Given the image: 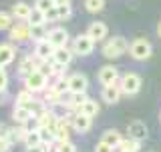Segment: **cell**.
I'll return each instance as SVG.
<instances>
[{
  "label": "cell",
  "instance_id": "obj_1",
  "mask_svg": "<svg viewBox=\"0 0 161 152\" xmlns=\"http://www.w3.org/2000/svg\"><path fill=\"white\" fill-rule=\"evenodd\" d=\"M125 52H129V42H127L125 36H111V38L105 40V44L101 46V54L109 60L123 56Z\"/></svg>",
  "mask_w": 161,
  "mask_h": 152
},
{
  "label": "cell",
  "instance_id": "obj_2",
  "mask_svg": "<svg viewBox=\"0 0 161 152\" xmlns=\"http://www.w3.org/2000/svg\"><path fill=\"white\" fill-rule=\"evenodd\" d=\"M153 54V46L147 38H135L133 42H129V56L137 62H145Z\"/></svg>",
  "mask_w": 161,
  "mask_h": 152
},
{
  "label": "cell",
  "instance_id": "obj_3",
  "mask_svg": "<svg viewBox=\"0 0 161 152\" xmlns=\"http://www.w3.org/2000/svg\"><path fill=\"white\" fill-rule=\"evenodd\" d=\"M141 86H143V80H141V76L137 72H127L119 78V88L127 96H135L141 90Z\"/></svg>",
  "mask_w": 161,
  "mask_h": 152
},
{
  "label": "cell",
  "instance_id": "obj_4",
  "mask_svg": "<svg viewBox=\"0 0 161 152\" xmlns=\"http://www.w3.org/2000/svg\"><path fill=\"white\" fill-rule=\"evenodd\" d=\"M95 44L87 34H79V36L73 38V42H70V50H73V54H77V56H89V54H93L95 50Z\"/></svg>",
  "mask_w": 161,
  "mask_h": 152
},
{
  "label": "cell",
  "instance_id": "obj_5",
  "mask_svg": "<svg viewBox=\"0 0 161 152\" xmlns=\"http://www.w3.org/2000/svg\"><path fill=\"white\" fill-rule=\"evenodd\" d=\"M24 88L30 90V92H44V90L48 88V76L42 74L40 70H36V72H32L30 76H26L24 78Z\"/></svg>",
  "mask_w": 161,
  "mask_h": 152
},
{
  "label": "cell",
  "instance_id": "obj_6",
  "mask_svg": "<svg viewBox=\"0 0 161 152\" xmlns=\"http://www.w3.org/2000/svg\"><path fill=\"white\" fill-rule=\"evenodd\" d=\"M97 78H99V84L101 86H113V84H119V78H121V76H119L117 66L107 64V66H101Z\"/></svg>",
  "mask_w": 161,
  "mask_h": 152
},
{
  "label": "cell",
  "instance_id": "obj_7",
  "mask_svg": "<svg viewBox=\"0 0 161 152\" xmlns=\"http://www.w3.org/2000/svg\"><path fill=\"white\" fill-rule=\"evenodd\" d=\"M8 38H10V42H16V44L30 40V24L28 22H16L8 30Z\"/></svg>",
  "mask_w": 161,
  "mask_h": 152
},
{
  "label": "cell",
  "instance_id": "obj_8",
  "mask_svg": "<svg viewBox=\"0 0 161 152\" xmlns=\"http://www.w3.org/2000/svg\"><path fill=\"white\" fill-rule=\"evenodd\" d=\"M40 62H42V60H38L36 56H24L22 60H20V64H18V68H16V72H18V76L20 78H26V76H30L32 72H36L38 70V66H40Z\"/></svg>",
  "mask_w": 161,
  "mask_h": 152
},
{
  "label": "cell",
  "instance_id": "obj_9",
  "mask_svg": "<svg viewBox=\"0 0 161 152\" xmlns=\"http://www.w3.org/2000/svg\"><path fill=\"white\" fill-rule=\"evenodd\" d=\"M70 126H73L75 132L85 134V132H89V130L93 128V118L87 116V114H83V112H75L73 118H70Z\"/></svg>",
  "mask_w": 161,
  "mask_h": 152
},
{
  "label": "cell",
  "instance_id": "obj_10",
  "mask_svg": "<svg viewBox=\"0 0 161 152\" xmlns=\"http://www.w3.org/2000/svg\"><path fill=\"white\" fill-rule=\"evenodd\" d=\"M109 34V28L105 22H91L87 28V36L93 40V42H105Z\"/></svg>",
  "mask_w": 161,
  "mask_h": 152
},
{
  "label": "cell",
  "instance_id": "obj_11",
  "mask_svg": "<svg viewBox=\"0 0 161 152\" xmlns=\"http://www.w3.org/2000/svg\"><path fill=\"white\" fill-rule=\"evenodd\" d=\"M127 134H129V138L137 140V142H143V140L149 136V130L141 120H133V122L127 126Z\"/></svg>",
  "mask_w": 161,
  "mask_h": 152
},
{
  "label": "cell",
  "instance_id": "obj_12",
  "mask_svg": "<svg viewBox=\"0 0 161 152\" xmlns=\"http://www.w3.org/2000/svg\"><path fill=\"white\" fill-rule=\"evenodd\" d=\"M89 78L80 72H75L69 76V92H87Z\"/></svg>",
  "mask_w": 161,
  "mask_h": 152
},
{
  "label": "cell",
  "instance_id": "obj_13",
  "mask_svg": "<svg viewBox=\"0 0 161 152\" xmlns=\"http://www.w3.org/2000/svg\"><path fill=\"white\" fill-rule=\"evenodd\" d=\"M54 44H50L48 42V38L47 40H40V42H34V56H36L38 60H50L53 58V54H54Z\"/></svg>",
  "mask_w": 161,
  "mask_h": 152
},
{
  "label": "cell",
  "instance_id": "obj_14",
  "mask_svg": "<svg viewBox=\"0 0 161 152\" xmlns=\"http://www.w3.org/2000/svg\"><path fill=\"white\" fill-rule=\"evenodd\" d=\"M48 42L54 44V48H63L69 44V32L64 28H53L48 32Z\"/></svg>",
  "mask_w": 161,
  "mask_h": 152
},
{
  "label": "cell",
  "instance_id": "obj_15",
  "mask_svg": "<svg viewBox=\"0 0 161 152\" xmlns=\"http://www.w3.org/2000/svg\"><path fill=\"white\" fill-rule=\"evenodd\" d=\"M14 58H16V48H14V44H10V42L0 44V64H2V66H8V64L14 62Z\"/></svg>",
  "mask_w": 161,
  "mask_h": 152
},
{
  "label": "cell",
  "instance_id": "obj_16",
  "mask_svg": "<svg viewBox=\"0 0 161 152\" xmlns=\"http://www.w3.org/2000/svg\"><path fill=\"white\" fill-rule=\"evenodd\" d=\"M101 96H103V100L107 104H117L119 100H121V96H123V92H121L119 84H113V86H103Z\"/></svg>",
  "mask_w": 161,
  "mask_h": 152
},
{
  "label": "cell",
  "instance_id": "obj_17",
  "mask_svg": "<svg viewBox=\"0 0 161 152\" xmlns=\"http://www.w3.org/2000/svg\"><path fill=\"white\" fill-rule=\"evenodd\" d=\"M12 16L14 20H18V22H26L28 16H30V12H32V8H30V4L26 2H14V6H12Z\"/></svg>",
  "mask_w": 161,
  "mask_h": 152
},
{
  "label": "cell",
  "instance_id": "obj_18",
  "mask_svg": "<svg viewBox=\"0 0 161 152\" xmlns=\"http://www.w3.org/2000/svg\"><path fill=\"white\" fill-rule=\"evenodd\" d=\"M63 92L60 90H57L53 84H48V88L42 92V102L47 104V106H54V104H58V102H63Z\"/></svg>",
  "mask_w": 161,
  "mask_h": 152
},
{
  "label": "cell",
  "instance_id": "obj_19",
  "mask_svg": "<svg viewBox=\"0 0 161 152\" xmlns=\"http://www.w3.org/2000/svg\"><path fill=\"white\" fill-rule=\"evenodd\" d=\"M101 140H103L105 144H109L111 148H115V150H117L119 146H121V142H123V136H121V132H119V130H115V128H109V130H105V132H103V136H101Z\"/></svg>",
  "mask_w": 161,
  "mask_h": 152
},
{
  "label": "cell",
  "instance_id": "obj_20",
  "mask_svg": "<svg viewBox=\"0 0 161 152\" xmlns=\"http://www.w3.org/2000/svg\"><path fill=\"white\" fill-rule=\"evenodd\" d=\"M34 116L30 110H26L24 106H18V104H14V108H12V120L16 124H28L30 120H32Z\"/></svg>",
  "mask_w": 161,
  "mask_h": 152
},
{
  "label": "cell",
  "instance_id": "obj_21",
  "mask_svg": "<svg viewBox=\"0 0 161 152\" xmlns=\"http://www.w3.org/2000/svg\"><path fill=\"white\" fill-rule=\"evenodd\" d=\"M73 50H70V46H63V48H57L53 54V60L57 64H63V66H69L70 60H73Z\"/></svg>",
  "mask_w": 161,
  "mask_h": 152
},
{
  "label": "cell",
  "instance_id": "obj_22",
  "mask_svg": "<svg viewBox=\"0 0 161 152\" xmlns=\"http://www.w3.org/2000/svg\"><path fill=\"white\" fill-rule=\"evenodd\" d=\"M70 120H58L57 124V132H54V136H57V142H64V140H70Z\"/></svg>",
  "mask_w": 161,
  "mask_h": 152
},
{
  "label": "cell",
  "instance_id": "obj_23",
  "mask_svg": "<svg viewBox=\"0 0 161 152\" xmlns=\"http://www.w3.org/2000/svg\"><path fill=\"white\" fill-rule=\"evenodd\" d=\"M24 144H26V148H32V146H40V144H42V136H40V130H38V128H30L28 132H26Z\"/></svg>",
  "mask_w": 161,
  "mask_h": 152
},
{
  "label": "cell",
  "instance_id": "obj_24",
  "mask_svg": "<svg viewBox=\"0 0 161 152\" xmlns=\"http://www.w3.org/2000/svg\"><path fill=\"white\" fill-rule=\"evenodd\" d=\"M99 110H101V106H99V102H97V100H93V98H89L87 102L83 104V108H80L79 112H83V114H87V116H91V118H95V116L99 114Z\"/></svg>",
  "mask_w": 161,
  "mask_h": 152
},
{
  "label": "cell",
  "instance_id": "obj_25",
  "mask_svg": "<svg viewBox=\"0 0 161 152\" xmlns=\"http://www.w3.org/2000/svg\"><path fill=\"white\" fill-rule=\"evenodd\" d=\"M26 22L30 24V26H40V24H47V16H44L42 10L32 8V12H30V16H28Z\"/></svg>",
  "mask_w": 161,
  "mask_h": 152
},
{
  "label": "cell",
  "instance_id": "obj_26",
  "mask_svg": "<svg viewBox=\"0 0 161 152\" xmlns=\"http://www.w3.org/2000/svg\"><path fill=\"white\" fill-rule=\"evenodd\" d=\"M47 38H48V30L44 28V24H40V26H30V40L40 42V40H47Z\"/></svg>",
  "mask_w": 161,
  "mask_h": 152
},
{
  "label": "cell",
  "instance_id": "obj_27",
  "mask_svg": "<svg viewBox=\"0 0 161 152\" xmlns=\"http://www.w3.org/2000/svg\"><path fill=\"white\" fill-rule=\"evenodd\" d=\"M141 148V142H137V140H133V138H123V142H121L119 146V152H139Z\"/></svg>",
  "mask_w": 161,
  "mask_h": 152
},
{
  "label": "cell",
  "instance_id": "obj_28",
  "mask_svg": "<svg viewBox=\"0 0 161 152\" xmlns=\"http://www.w3.org/2000/svg\"><path fill=\"white\" fill-rule=\"evenodd\" d=\"M105 8V0H85V10L91 14H97Z\"/></svg>",
  "mask_w": 161,
  "mask_h": 152
},
{
  "label": "cell",
  "instance_id": "obj_29",
  "mask_svg": "<svg viewBox=\"0 0 161 152\" xmlns=\"http://www.w3.org/2000/svg\"><path fill=\"white\" fill-rule=\"evenodd\" d=\"M14 26L12 12H0V30H10Z\"/></svg>",
  "mask_w": 161,
  "mask_h": 152
},
{
  "label": "cell",
  "instance_id": "obj_30",
  "mask_svg": "<svg viewBox=\"0 0 161 152\" xmlns=\"http://www.w3.org/2000/svg\"><path fill=\"white\" fill-rule=\"evenodd\" d=\"M32 98H34V94L30 92V90H26V88H24V90H20V92L16 94V100H14V104H18V106H24L26 102H30Z\"/></svg>",
  "mask_w": 161,
  "mask_h": 152
},
{
  "label": "cell",
  "instance_id": "obj_31",
  "mask_svg": "<svg viewBox=\"0 0 161 152\" xmlns=\"http://www.w3.org/2000/svg\"><path fill=\"white\" fill-rule=\"evenodd\" d=\"M54 152H77V146L70 142V140H64V142L54 144Z\"/></svg>",
  "mask_w": 161,
  "mask_h": 152
},
{
  "label": "cell",
  "instance_id": "obj_32",
  "mask_svg": "<svg viewBox=\"0 0 161 152\" xmlns=\"http://www.w3.org/2000/svg\"><path fill=\"white\" fill-rule=\"evenodd\" d=\"M53 6H57V2H54V0H34V8L42 10V12L50 10Z\"/></svg>",
  "mask_w": 161,
  "mask_h": 152
},
{
  "label": "cell",
  "instance_id": "obj_33",
  "mask_svg": "<svg viewBox=\"0 0 161 152\" xmlns=\"http://www.w3.org/2000/svg\"><path fill=\"white\" fill-rule=\"evenodd\" d=\"M57 10H58V18H60V20H69L70 14H73L70 4H60V6H57Z\"/></svg>",
  "mask_w": 161,
  "mask_h": 152
},
{
  "label": "cell",
  "instance_id": "obj_34",
  "mask_svg": "<svg viewBox=\"0 0 161 152\" xmlns=\"http://www.w3.org/2000/svg\"><path fill=\"white\" fill-rule=\"evenodd\" d=\"M44 16H47V22H57V20H60V18H58L57 6H53L50 10H47V12H44Z\"/></svg>",
  "mask_w": 161,
  "mask_h": 152
},
{
  "label": "cell",
  "instance_id": "obj_35",
  "mask_svg": "<svg viewBox=\"0 0 161 152\" xmlns=\"http://www.w3.org/2000/svg\"><path fill=\"white\" fill-rule=\"evenodd\" d=\"M8 82H10L8 72L2 68V70H0V90H6V88H8Z\"/></svg>",
  "mask_w": 161,
  "mask_h": 152
},
{
  "label": "cell",
  "instance_id": "obj_36",
  "mask_svg": "<svg viewBox=\"0 0 161 152\" xmlns=\"http://www.w3.org/2000/svg\"><path fill=\"white\" fill-rule=\"evenodd\" d=\"M95 152H115V148H111L109 144H105L103 140H99L97 146H95Z\"/></svg>",
  "mask_w": 161,
  "mask_h": 152
},
{
  "label": "cell",
  "instance_id": "obj_37",
  "mask_svg": "<svg viewBox=\"0 0 161 152\" xmlns=\"http://www.w3.org/2000/svg\"><path fill=\"white\" fill-rule=\"evenodd\" d=\"M8 148H10V142L0 136V152H8Z\"/></svg>",
  "mask_w": 161,
  "mask_h": 152
},
{
  "label": "cell",
  "instance_id": "obj_38",
  "mask_svg": "<svg viewBox=\"0 0 161 152\" xmlns=\"http://www.w3.org/2000/svg\"><path fill=\"white\" fill-rule=\"evenodd\" d=\"M8 102V92L6 90H0V104H6Z\"/></svg>",
  "mask_w": 161,
  "mask_h": 152
},
{
  "label": "cell",
  "instance_id": "obj_39",
  "mask_svg": "<svg viewBox=\"0 0 161 152\" xmlns=\"http://www.w3.org/2000/svg\"><path fill=\"white\" fill-rule=\"evenodd\" d=\"M57 2V6H60V4H70V0H54Z\"/></svg>",
  "mask_w": 161,
  "mask_h": 152
},
{
  "label": "cell",
  "instance_id": "obj_40",
  "mask_svg": "<svg viewBox=\"0 0 161 152\" xmlns=\"http://www.w3.org/2000/svg\"><path fill=\"white\" fill-rule=\"evenodd\" d=\"M157 36L161 38V20H159V24H157Z\"/></svg>",
  "mask_w": 161,
  "mask_h": 152
},
{
  "label": "cell",
  "instance_id": "obj_41",
  "mask_svg": "<svg viewBox=\"0 0 161 152\" xmlns=\"http://www.w3.org/2000/svg\"><path fill=\"white\" fill-rule=\"evenodd\" d=\"M2 68H4V66H2V64H0V70H2Z\"/></svg>",
  "mask_w": 161,
  "mask_h": 152
},
{
  "label": "cell",
  "instance_id": "obj_42",
  "mask_svg": "<svg viewBox=\"0 0 161 152\" xmlns=\"http://www.w3.org/2000/svg\"><path fill=\"white\" fill-rule=\"evenodd\" d=\"M159 120H161V114H159Z\"/></svg>",
  "mask_w": 161,
  "mask_h": 152
}]
</instances>
